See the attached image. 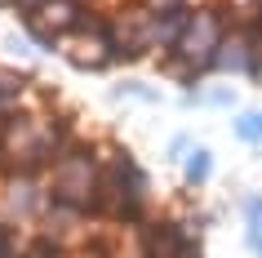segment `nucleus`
I'll return each instance as SVG.
<instances>
[{"instance_id": "10", "label": "nucleus", "mask_w": 262, "mask_h": 258, "mask_svg": "<svg viewBox=\"0 0 262 258\" xmlns=\"http://www.w3.org/2000/svg\"><path fill=\"white\" fill-rule=\"evenodd\" d=\"M245 241H249V249L262 258V231H245Z\"/></svg>"}, {"instance_id": "1", "label": "nucleus", "mask_w": 262, "mask_h": 258, "mask_svg": "<svg viewBox=\"0 0 262 258\" xmlns=\"http://www.w3.org/2000/svg\"><path fill=\"white\" fill-rule=\"evenodd\" d=\"M45 187H49V201L71 205L80 214H94V201H98V191H102V143L84 138L71 151H62L49 165Z\"/></svg>"}, {"instance_id": "9", "label": "nucleus", "mask_w": 262, "mask_h": 258, "mask_svg": "<svg viewBox=\"0 0 262 258\" xmlns=\"http://www.w3.org/2000/svg\"><path fill=\"white\" fill-rule=\"evenodd\" d=\"M245 231H262V196H245Z\"/></svg>"}, {"instance_id": "7", "label": "nucleus", "mask_w": 262, "mask_h": 258, "mask_svg": "<svg viewBox=\"0 0 262 258\" xmlns=\"http://www.w3.org/2000/svg\"><path fill=\"white\" fill-rule=\"evenodd\" d=\"M165 151H169V161H173V165H178V161L187 165V161H191V156H195L200 147H195V138H191V134H173V138H169V147H165Z\"/></svg>"}, {"instance_id": "2", "label": "nucleus", "mask_w": 262, "mask_h": 258, "mask_svg": "<svg viewBox=\"0 0 262 258\" xmlns=\"http://www.w3.org/2000/svg\"><path fill=\"white\" fill-rule=\"evenodd\" d=\"M45 209H49L45 178H9L0 187V223H9L14 231H36Z\"/></svg>"}, {"instance_id": "4", "label": "nucleus", "mask_w": 262, "mask_h": 258, "mask_svg": "<svg viewBox=\"0 0 262 258\" xmlns=\"http://www.w3.org/2000/svg\"><path fill=\"white\" fill-rule=\"evenodd\" d=\"M249 63H253V45L245 41V31H231V36L218 45V54H213L209 71H231V76H249Z\"/></svg>"}, {"instance_id": "3", "label": "nucleus", "mask_w": 262, "mask_h": 258, "mask_svg": "<svg viewBox=\"0 0 262 258\" xmlns=\"http://www.w3.org/2000/svg\"><path fill=\"white\" fill-rule=\"evenodd\" d=\"M58 58H67L76 71H94V76L116 67L111 49H107V36H67V41H58Z\"/></svg>"}, {"instance_id": "8", "label": "nucleus", "mask_w": 262, "mask_h": 258, "mask_svg": "<svg viewBox=\"0 0 262 258\" xmlns=\"http://www.w3.org/2000/svg\"><path fill=\"white\" fill-rule=\"evenodd\" d=\"M116 94H120V98H142V103H160V89L147 85V81H124Z\"/></svg>"}, {"instance_id": "5", "label": "nucleus", "mask_w": 262, "mask_h": 258, "mask_svg": "<svg viewBox=\"0 0 262 258\" xmlns=\"http://www.w3.org/2000/svg\"><path fill=\"white\" fill-rule=\"evenodd\" d=\"M209 174H213V156H209L205 147H200V151L191 156V161L182 165V183H187L191 191H195V187H205V183H209Z\"/></svg>"}, {"instance_id": "11", "label": "nucleus", "mask_w": 262, "mask_h": 258, "mask_svg": "<svg viewBox=\"0 0 262 258\" xmlns=\"http://www.w3.org/2000/svg\"><path fill=\"white\" fill-rule=\"evenodd\" d=\"M0 5H5V9H14V5H23V0H0Z\"/></svg>"}, {"instance_id": "6", "label": "nucleus", "mask_w": 262, "mask_h": 258, "mask_svg": "<svg viewBox=\"0 0 262 258\" xmlns=\"http://www.w3.org/2000/svg\"><path fill=\"white\" fill-rule=\"evenodd\" d=\"M231 134L240 138V143L262 147V111H240V116L231 121Z\"/></svg>"}]
</instances>
